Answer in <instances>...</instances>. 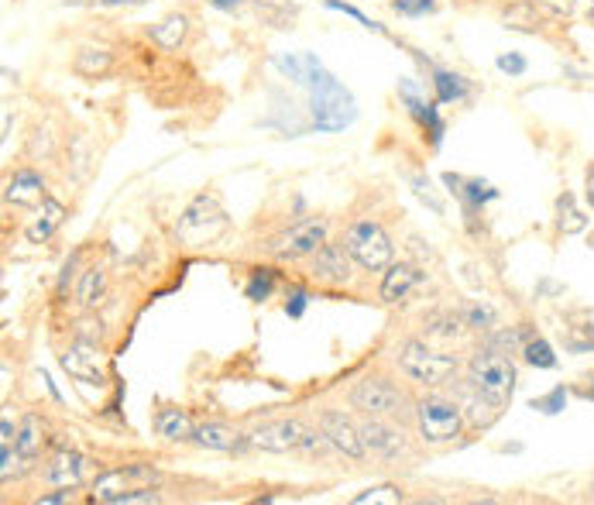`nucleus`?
Segmentation results:
<instances>
[{"label":"nucleus","instance_id":"nucleus-1","mask_svg":"<svg viewBox=\"0 0 594 505\" xmlns=\"http://www.w3.org/2000/svg\"><path fill=\"white\" fill-rule=\"evenodd\" d=\"M306 59V86H310V114L316 131H344L347 124H354L358 107L354 97L347 93V86L337 80L334 73L323 69V62L316 55H303Z\"/></svg>","mask_w":594,"mask_h":505},{"label":"nucleus","instance_id":"nucleus-2","mask_svg":"<svg viewBox=\"0 0 594 505\" xmlns=\"http://www.w3.org/2000/svg\"><path fill=\"white\" fill-rule=\"evenodd\" d=\"M467 382L488 396L495 406H505L516 392V365H512V354L498 351L491 344H481L478 351L467 361Z\"/></svg>","mask_w":594,"mask_h":505},{"label":"nucleus","instance_id":"nucleus-3","mask_svg":"<svg viewBox=\"0 0 594 505\" xmlns=\"http://www.w3.org/2000/svg\"><path fill=\"white\" fill-rule=\"evenodd\" d=\"M399 368L406 372L413 382L426 385V389H440V385H450L461 372V361L454 354L433 351L426 341L419 337H409V341L399 344Z\"/></svg>","mask_w":594,"mask_h":505},{"label":"nucleus","instance_id":"nucleus-4","mask_svg":"<svg viewBox=\"0 0 594 505\" xmlns=\"http://www.w3.org/2000/svg\"><path fill=\"white\" fill-rule=\"evenodd\" d=\"M344 244L364 272H385L395 258V244L378 220H354L344 231Z\"/></svg>","mask_w":594,"mask_h":505},{"label":"nucleus","instance_id":"nucleus-5","mask_svg":"<svg viewBox=\"0 0 594 505\" xmlns=\"http://www.w3.org/2000/svg\"><path fill=\"white\" fill-rule=\"evenodd\" d=\"M413 413H416L419 437H423L426 444H450V440H457L464 430V409L457 406V399L426 396L416 402Z\"/></svg>","mask_w":594,"mask_h":505},{"label":"nucleus","instance_id":"nucleus-6","mask_svg":"<svg viewBox=\"0 0 594 505\" xmlns=\"http://www.w3.org/2000/svg\"><path fill=\"white\" fill-rule=\"evenodd\" d=\"M351 406L361 409L368 416H382V420H402L409 413V399L406 392L399 389L395 382L388 378H361L358 385L351 389Z\"/></svg>","mask_w":594,"mask_h":505},{"label":"nucleus","instance_id":"nucleus-7","mask_svg":"<svg viewBox=\"0 0 594 505\" xmlns=\"http://www.w3.org/2000/svg\"><path fill=\"white\" fill-rule=\"evenodd\" d=\"M158 468L155 464H124V468H114L107 471V475H100L93 481V502H107V505H117L128 492H138V488H155L158 485Z\"/></svg>","mask_w":594,"mask_h":505},{"label":"nucleus","instance_id":"nucleus-8","mask_svg":"<svg viewBox=\"0 0 594 505\" xmlns=\"http://www.w3.org/2000/svg\"><path fill=\"white\" fill-rule=\"evenodd\" d=\"M327 231H330V224L323 217L299 220V224L285 227L282 234H275L268 251H272L275 258H282V262H296V258L316 255V251L327 244Z\"/></svg>","mask_w":594,"mask_h":505},{"label":"nucleus","instance_id":"nucleus-9","mask_svg":"<svg viewBox=\"0 0 594 505\" xmlns=\"http://www.w3.org/2000/svg\"><path fill=\"white\" fill-rule=\"evenodd\" d=\"M224 224H227V217H224V210H220V203L213 200V196H196L179 220V238L200 244L224 231Z\"/></svg>","mask_w":594,"mask_h":505},{"label":"nucleus","instance_id":"nucleus-10","mask_svg":"<svg viewBox=\"0 0 594 505\" xmlns=\"http://www.w3.org/2000/svg\"><path fill=\"white\" fill-rule=\"evenodd\" d=\"M303 437H306V426L299 420H275V423H265V426H258V430H251L248 447L268 451V454H289L303 447Z\"/></svg>","mask_w":594,"mask_h":505},{"label":"nucleus","instance_id":"nucleus-11","mask_svg":"<svg viewBox=\"0 0 594 505\" xmlns=\"http://www.w3.org/2000/svg\"><path fill=\"white\" fill-rule=\"evenodd\" d=\"M320 433L327 437V444L340 451L344 457H351V461H361L364 454H368V447H364L361 440V430L358 423L347 420L340 409H323L320 413Z\"/></svg>","mask_w":594,"mask_h":505},{"label":"nucleus","instance_id":"nucleus-12","mask_svg":"<svg viewBox=\"0 0 594 505\" xmlns=\"http://www.w3.org/2000/svg\"><path fill=\"white\" fill-rule=\"evenodd\" d=\"M354 258L351 251H347V244H323L320 251L313 255V268L310 275L316 282H323V286H347L354 275Z\"/></svg>","mask_w":594,"mask_h":505},{"label":"nucleus","instance_id":"nucleus-13","mask_svg":"<svg viewBox=\"0 0 594 505\" xmlns=\"http://www.w3.org/2000/svg\"><path fill=\"white\" fill-rule=\"evenodd\" d=\"M86 471H90V461L83 454L73 447H59L45 464V481L55 488H79L86 481Z\"/></svg>","mask_w":594,"mask_h":505},{"label":"nucleus","instance_id":"nucleus-14","mask_svg":"<svg viewBox=\"0 0 594 505\" xmlns=\"http://www.w3.org/2000/svg\"><path fill=\"white\" fill-rule=\"evenodd\" d=\"M426 282V272L419 265L413 262H392L385 268V275H382V299L385 303H406L409 296L416 293L419 286Z\"/></svg>","mask_w":594,"mask_h":505},{"label":"nucleus","instance_id":"nucleus-15","mask_svg":"<svg viewBox=\"0 0 594 505\" xmlns=\"http://www.w3.org/2000/svg\"><path fill=\"white\" fill-rule=\"evenodd\" d=\"M59 361H62V368H66V372L76 378V382L104 385V368H100V351H97V344L76 341L73 347H66V351L59 354Z\"/></svg>","mask_w":594,"mask_h":505},{"label":"nucleus","instance_id":"nucleus-16","mask_svg":"<svg viewBox=\"0 0 594 505\" xmlns=\"http://www.w3.org/2000/svg\"><path fill=\"white\" fill-rule=\"evenodd\" d=\"M358 430H361V440H364V447H368V451H375V454H382V457L406 454V437H402L395 426H388L382 416H368V413H364V420L358 423Z\"/></svg>","mask_w":594,"mask_h":505},{"label":"nucleus","instance_id":"nucleus-17","mask_svg":"<svg viewBox=\"0 0 594 505\" xmlns=\"http://www.w3.org/2000/svg\"><path fill=\"white\" fill-rule=\"evenodd\" d=\"M45 196H49V193H45V179H42V172H35V169H18L11 179H7L4 200L11 203V207H21V210L42 207Z\"/></svg>","mask_w":594,"mask_h":505},{"label":"nucleus","instance_id":"nucleus-18","mask_svg":"<svg viewBox=\"0 0 594 505\" xmlns=\"http://www.w3.org/2000/svg\"><path fill=\"white\" fill-rule=\"evenodd\" d=\"M399 97H402V104L409 107V114H413L416 121H419V128L430 134L433 145H440V141H443V121H440V114H437V100H423V97H419V90H416L413 80H402L399 83Z\"/></svg>","mask_w":594,"mask_h":505},{"label":"nucleus","instance_id":"nucleus-19","mask_svg":"<svg viewBox=\"0 0 594 505\" xmlns=\"http://www.w3.org/2000/svg\"><path fill=\"white\" fill-rule=\"evenodd\" d=\"M454 399H457V406L464 409V420L471 426H488L498 413H502V406H495L488 396H481V392L474 389L467 378L454 385Z\"/></svg>","mask_w":594,"mask_h":505},{"label":"nucleus","instance_id":"nucleus-20","mask_svg":"<svg viewBox=\"0 0 594 505\" xmlns=\"http://www.w3.org/2000/svg\"><path fill=\"white\" fill-rule=\"evenodd\" d=\"M193 440L207 451H244L248 437H241L237 430H231L227 423H203L193 430Z\"/></svg>","mask_w":594,"mask_h":505},{"label":"nucleus","instance_id":"nucleus-21","mask_svg":"<svg viewBox=\"0 0 594 505\" xmlns=\"http://www.w3.org/2000/svg\"><path fill=\"white\" fill-rule=\"evenodd\" d=\"M148 38H152V45H158L162 52H179L189 38V18L186 14H165L158 25L148 28Z\"/></svg>","mask_w":594,"mask_h":505},{"label":"nucleus","instance_id":"nucleus-22","mask_svg":"<svg viewBox=\"0 0 594 505\" xmlns=\"http://www.w3.org/2000/svg\"><path fill=\"white\" fill-rule=\"evenodd\" d=\"M110 69H114V52L104 49V45H83L73 55V73L83 76V80H104Z\"/></svg>","mask_w":594,"mask_h":505},{"label":"nucleus","instance_id":"nucleus-23","mask_svg":"<svg viewBox=\"0 0 594 505\" xmlns=\"http://www.w3.org/2000/svg\"><path fill=\"white\" fill-rule=\"evenodd\" d=\"M193 420H189L186 409L179 406H165L155 413V433L169 444H182V440H193Z\"/></svg>","mask_w":594,"mask_h":505},{"label":"nucleus","instance_id":"nucleus-24","mask_svg":"<svg viewBox=\"0 0 594 505\" xmlns=\"http://www.w3.org/2000/svg\"><path fill=\"white\" fill-rule=\"evenodd\" d=\"M62 220H66V207H62L59 200H52V196H45V203L38 207L35 220H31L28 231H25L28 241L31 244H45L62 227Z\"/></svg>","mask_w":594,"mask_h":505},{"label":"nucleus","instance_id":"nucleus-25","mask_svg":"<svg viewBox=\"0 0 594 505\" xmlns=\"http://www.w3.org/2000/svg\"><path fill=\"white\" fill-rule=\"evenodd\" d=\"M433 93H437V104H464L471 97V80L461 73H450V69H433Z\"/></svg>","mask_w":594,"mask_h":505},{"label":"nucleus","instance_id":"nucleus-26","mask_svg":"<svg viewBox=\"0 0 594 505\" xmlns=\"http://www.w3.org/2000/svg\"><path fill=\"white\" fill-rule=\"evenodd\" d=\"M104 299H107V272L97 265L86 268L76 282V303L83 306V310H97Z\"/></svg>","mask_w":594,"mask_h":505},{"label":"nucleus","instance_id":"nucleus-27","mask_svg":"<svg viewBox=\"0 0 594 505\" xmlns=\"http://www.w3.org/2000/svg\"><path fill=\"white\" fill-rule=\"evenodd\" d=\"M45 426H42V416L38 413H28L25 420L18 426V440H14V447H18V454L25 457V461H35L38 454H42L45 447Z\"/></svg>","mask_w":594,"mask_h":505},{"label":"nucleus","instance_id":"nucleus-28","mask_svg":"<svg viewBox=\"0 0 594 505\" xmlns=\"http://www.w3.org/2000/svg\"><path fill=\"white\" fill-rule=\"evenodd\" d=\"M426 327V337H440V341H454V337H461V330L467 327L464 313L457 317V313H430V317L423 320Z\"/></svg>","mask_w":594,"mask_h":505},{"label":"nucleus","instance_id":"nucleus-29","mask_svg":"<svg viewBox=\"0 0 594 505\" xmlns=\"http://www.w3.org/2000/svg\"><path fill=\"white\" fill-rule=\"evenodd\" d=\"M584 227H588V217H584L581 210H577L574 196L564 193L557 200V231L560 234H581Z\"/></svg>","mask_w":594,"mask_h":505},{"label":"nucleus","instance_id":"nucleus-30","mask_svg":"<svg viewBox=\"0 0 594 505\" xmlns=\"http://www.w3.org/2000/svg\"><path fill=\"white\" fill-rule=\"evenodd\" d=\"M73 341L97 344V347L107 341V327H104V320L97 317V310H86L83 317L73 323Z\"/></svg>","mask_w":594,"mask_h":505},{"label":"nucleus","instance_id":"nucleus-31","mask_svg":"<svg viewBox=\"0 0 594 505\" xmlns=\"http://www.w3.org/2000/svg\"><path fill=\"white\" fill-rule=\"evenodd\" d=\"M406 183L413 186V193H416L419 200H423L433 213H437V217H443V213H447V207H443V200H440L437 193H433V186H430V179H426V176H419V172H406Z\"/></svg>","mask_w":594,"mask_h":505},{"label":"nucleus","instance_id":"nucleus-32","mask_svg":"<svg viewBox=\"0 0 594 505\" xmlns=\"http://www.w3.org/2000/svg\"><path fill=\"white\" fill-rule=\"evenodd\" d=\"M272 289H275V272H272V268H255V272H251V279H248V289H244V296L255 299V303H265V299L272 296Z\"/></svg>","mask_w":594,"mask_h":505},{"label":"nucleus","instance_id":"nucleus-33","mask_svg":"<svg viewBox=\"0 0 594 505\" xmlns=\"http://www.w3.org/2000/svg\"><path fill=\"white\" fill-rule=\"evenodd\" d=\"M69 169H73L76 179H86V172H90V159H93V148L90 141H86V134H76L73 138V148H69Z\"/></svg>","mask_w":594,"mask_h":505},{"label":"nucleus","instance_id":"nucleus-34","mask_svg":"<svg viewBox=\"0 0 594 505\" xmlns=\"http://www.w3.org/2000/svg\"><path fill=\"white\" fill-rule=\"evenodd\" d=\"M351 502H354V505H368V502L399 505V502H406V495H402V488H395V485H375V488H364V492H358Z\"/></svg>","mask_w":594,"mask_h":505},{"label":"nucleus","instance_id":"nucleus-35","mask_svg":"<svg viewBox=\"0 0 594 505\" xmlns=\"http://www.w3.org/2000/svg\"><path fill=\"white\" fill-rule=\"evenodd\" d=\"M522 354H526V361L533 368H557V354H553V347L546 344L543 337H533V341H526Z\"/></svg>","mask_w":594,"mask_h":505},{"label":"nucleus","instance_id":"nucleus-36","mask_svg":"<svg viewBox=\"0 0 594 505\" xmlns=\"http://www.w3.org/2000/svg\"><path fill=\"white\" fill-rule=\"evenodd\" d=\"M28 155H31L35 162L52 159V155H55V138H52L49 128H35V131H31V138H28Z\"/></svg>","mask_w":594,"mask_h":505},{"label":"nucleus","instance_id":"nucleus-37","mask_svg":"<svg viewBox=\"0 0 594 505\" xmlns=\"http://www.w3.org/2000/svg\"><path fill=\"white\" fill-rule=\"evenodd\" d=\"M392 11L402 18H426L437 11V0H392Z\"/></svg>","mask_w":594,"mask_h":505},{"label":"nucleus","instance_id":"nucleus-38","mask_svg":"<svg viewBox=\"0 0 594 505\" xmlns=\"http://www.w3.org/2000/svg\"><path fill=\"white\" fill-rule=\"evenodd\" d=\"M485 344L498 347V351H505V354H516L526 347V341H522V330H498V334H491Z\"/></svg>","mask_w":594,"mask_h":505},{"label":"nucleus","instance_id":"nucleus-39","mask_svg":"<svg viewBox=\"0 0 594 505\" xmlns=\"http://www.w3.org/2000/svg\"><path fill=\"white\" fill-rule=\"evenodd\" d=\"M327 7H330V11H340V14H347V18H354V21H358L361 28H368V31H378V35H385V28L378 25V21H371L368 14H361V11H358V7H354V4H344V0H327Z\"/></svg>","mask_w":594,"mask_h":505},{"label":"nucleus","instance_id":"nucleus-40","mask_svg":"<svg viewBox=\"0 0 594 505\" xmlns=\"http://www.w3.org/2000/svg\"><path fill=\"white\" fill-rule=\"evenodd\" d=\"M564 406H567V389H564V385H557L553 392H546V396L533 399V409H540V413H546V416L560 413Z\"/></svg>","mask_w":594,"mask_h":505},{"label":"nucleus","instance_id":"nucleus-41","mask_svg":"<svg viewBox=\"0 0 594 505\" xmlns=\"http://www.w3.org/2000/svg\"><path fill=\"white\" fill-rule=\"evenodd\" d=\"M536 7L546 14V18H557V21H564L574 14V7H577V0H536Z\"/></svg>","mask_w":594,"mask_h":505},{"label":"nucleus","instance_id":"nucleus-42","mask_svg":"<svg viewBox=\"0 0 594 505\" xmlns=\"http://www.w3.org/2000/svg\"><path fill=\"white\" fill-rule=\"evenodd\" d=\"M495 66L502 69V73H509V76H522V73L529 69V62L522 59L519 52H502V55L495 59Z\"/></svg>","mask_w":594,"mask_h":505},{"label":"nucleus","instance_id":"nucleus-43","mask_svg":"<svg viewBox=\"0 0 594 505\" xmlns=\"http://www.w3.org/2000/svg\"><path fill=\"white\" fill-rule=\"evenodd\" d=\"M464 320H467V327H474V330H488L491 323H495V313H491L488 306H467Z\"/></svg>","mask_w":594,"mask_h":505},{"label":"nucleus","instance_id":"nucleus-44","mask_svg":"<svg viewBox=\"0 0 594 505\" xmlns=\"http://www.w3.org/2000/svg\"><path fill=\"white\" fill-rule=\"evenodd\" d=\"M306 303H310V296H306L303 289H292V296L285 299V313H289V317H303Z\"/></svg>","mask_w":594,"mask_h":505},{"label":"nucleus","instance_id":"nucleus-45","mask_svg":"<svg viewBox=\"0 0 594 505\" xmlns=\"http://www.w3.org/2000/svg\"><path fill=\"white\" fill-rule=\"evenodd\" d=\"M38 505H62V502H76V488H59V492L38 495Z\"/></svg>","mask_w":594,"mask_h":505},{"label":"nucleus","instance_id":"nucleus-46","mask_svg":"<svg viewBox=\"0 0 594 505\" xmlns=\"http://www.w3.org/2000/svg\"><path fill=\"white\" fill-rule=\"evenodd\" d=\"M76 268H79V255H73V258H69L66 265H62V275H59V296H66L69 282L76 279Z\"/></svg>","mask_w":594,"mask_h":505},{"label":"nucleus","instance_id":"nucleus-47","mask_svg":"<svg viewBox=\"0 0 594 505\" xmlns=\"http://www.w3.org/2000/svg\"><path fill=\"white\" fill-rule=\"evenodd\" d=\"M18 440V426H11V416L4 413V423H0V444H14Z\"/></svg>","mask_w":594,"mask_h":505},{"label":"nucleus","instance_id":"nucleus-48","mask_svg":"<svg viewBox=\"0 0 594 505\" xmlns=\"http://www.w3.org/2000/svg\"><path fill=\"white\" fill-rule=\"evenodd\" d=\"M584 186H588L584 189V193H588V203L594 207V165H588V172H584Z\"/></svg>","mask_w":594,"mask_h":505},{"label":"nucleus","instance_id":"nucleus-49","mask_svg":"<svg viewBox=\"0 0 594 505\" xmlns=\"http://www.w3.org/2000/svg\"><path fill=\"white\" fill-rule=\"evenodd\" d=\"M207 4H213L217 11H234V7L241 4V0H207Z\"/></svg>","mask_w":594,"mask_h":505},{"label":"nucleus","instance_id":"nucleus-50","mask_svg":"<svg viewBox=\"0 0 594 505\" xmlns=\"http://www.w3.org/2000/svg\"><path fill=\"white\" fill-rule=\"evenodd\" d=\"M100 7H128V4H145V0H97Z\"/></svg>","mask_w":594,"mask_h":505},{"label":"nucleus","instance_id":"nucleus-51","mask_svg":"<svg viewBox=\"0 0 594 505\" xmlns=\"http://www.w3.org/2000/svg\"><path fill=\"white\" fill-rule=\"evenodd\" d=\"M588 18L594 21V0H588Z\"/></svg>","mask_w":594,"mask_h":505},{"label":"nucleus","instance_id":"nucleus-52","mask_svg":"<svg viewBox=\"0 0 594 505\" xmlns=\"http://www.w3.org/2000/svg\"><path fill=\"white\" fill-rule=\"evenodd\" d=\"M588 495H591V499H594V481H591V488H588Z\"/></svg>","mask_w":594,"mask_h":505},{"label":"nucleus","instance_id":"nucleus-53","mask_svg":"<svg viewBox=\"0 0 594 505\" xmlns=\"http://www.w3.org/2000/svg\"><path fill=\"white\" fill-rule=\"evenodd\" d=\"M591 399H594V385H591Z\"/></svg>","mask_w":594,"mask_h":505}]
</instances>
